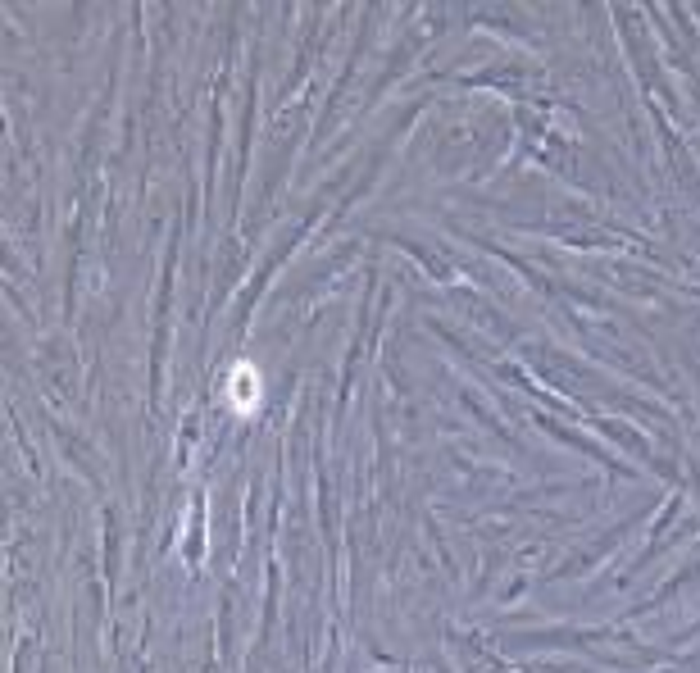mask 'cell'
<instances>
[{
  "label": "cell",
  "instance_id": "1",
  "mask_svg": "<svg viewBox=\"0 0 700 673\" xmlns=\"http://www.w3.org/2000/svg\"><path fill=\"white\" fill-rule=\"evenodd\" d=\"M255 369H250V364H237V369H232V378H228V401L237 405V410H250V405L260 401V387H255Z\"/></svg>",
  "mask_w": 700,
  "mask_h": 673
}]
</instances>
